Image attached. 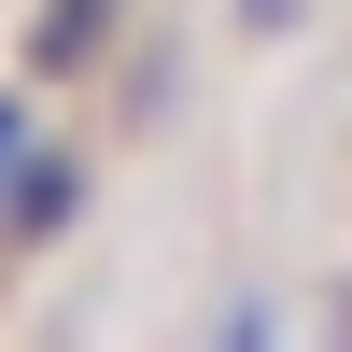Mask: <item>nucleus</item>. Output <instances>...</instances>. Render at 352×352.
<instances>
[{"label":"nucleus","mask_w":352,"mask_h":352,"mask_svg":"<svg viewBox=\"0 0 352 352\" xmlns=\"http://www.w3.org/2000/svg\"><path fill=\"white\" fill-rule=\"evenodd\" d=\"M71 212H85V169L28 141V169H14V212H0V226H14V240H56V226H71Z\"/></svg>","instance_id":"nucleus-1"},{"label":"nucleus","mask_w":352,"mask_h":352,"mask_svg":"<svg viewBox=\"0 0 352 352\" xmlns=\"http://www.w3.org/2000/svg\"><path fill=\"white\" fill-rule=\"evenodd\" d=\"M99 14H113V0H56V28H43V71H71V56L99 43Z\"/></svg>","instance_id":"nucleus-2"},{"label":"nucleus","mask_w":352,"mask_h":352,"mask_svg":"<svg viewBox=\"0 0 352 352\" xmlns=\"http://www.w3.org/2000/svg\"><path fill=\"white\" fill-rule=\"evenodd\" d=\"M14 169H28V99H0V212H14Z\"/></svg>","instance_id":"nucleus-3"},{"label":"nucleus","mask_w":352,"mask_h":352,"mask_svg":"<svg viewBox=\"0 0 352 352\" xmlns=\"http://www.w3.org/2000/svg\"><path fill=\"white\" fill-rule=\"evenodd\" d=\"M240 14H254V28H282V14H296V0H240Z\"/></svg>","instance_id":"nucleus-4"}]
</instances>
